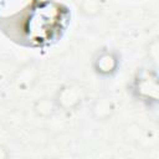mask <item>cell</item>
<instances>
[{
  "label": "cell",
  "mask_w": 159,
  "mask_h": 159,
  "mask_svg": "<svg viewBox=\"0 0 159 159\" xmlns=\"http://www.w3.org/2000/svg\"><path fill=\"white\" fill-rule=\"evenodd\" d=\"M6 153H5V150H4V148L0 145V159H6V155H5Z\"/></svg>",
  "instance_id": "cell-1"
}]
</instances>
